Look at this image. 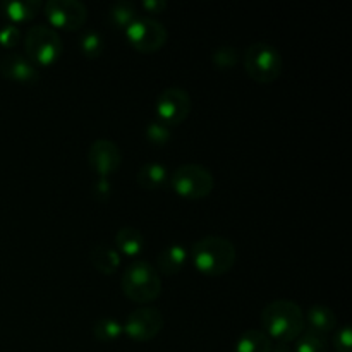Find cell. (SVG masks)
<instances>
[{
  "label": "cell",
  "instance_id": "1",
  "mask_svg": "<svg viewBox=\"0 0 352 352\" xmlns=\"http://www.w3.org/2000/svg\"><path fill=\"white\" fill-rule=\"evenodd\" d=\"M261 325L265 333L275 342L291 344L305 332V313L298 302L291 299H277L263 308Z\"/></svg>",
  "mask_w": 352,
  "mask_h": 352
},
{
  "label": "cell",
  "instance_id": "2",
  "mask_svg": "<svg viewBox=\"0 0 352 352\" xmlns=\"http://www.w3.org/2000/svg\"><path fill=\"white\" fill-rule=\"evenodd\" d=\"M191 258L201 275L222 277L236 265L237 250L227 237L206 236L192 244Z\"/></svg>",
  "mask_w": 352,
  "mask_h": 352
},
{
  "label": "cell",
  "instance_id": "3",
  "mask_svg": "<svg viewBox=\"0 0 352 352\" xmlns=\"http://www.w3.org/2000/svg\"><path fill=\"white\" fill-rule=\"evenodd\" d=\"M120 287L127 299L138 305H148L162 294V278L153 265L144 260H134L124 270Z\"/></svg>",
  "mask_w": 352,
  "mask_h": 352
},
{
  "label": "cell",
  "instance_id": "4",
  "mask_svg": "<svg viewBox=\"0 0 352 352\" xmlns=\"http://www.w3.org/2000/svg\"><path fill=\"white\" fill-rule=\"evenodd\" d=\"M244 69L253 81L268 85L282 74L284 58L274 45L267 41H254L244 52Z\"/></svg>",
  "mask_w": 352,
  "mask_h": 352
},
{
  "label": "cell",
  "instance_id": "5",
  "mask_svg": "<svg viewBox=\"0 0 352 352\" xmlns=\"http://www.w3.org/2000/svg\"><path fill=\"white\" fill-rule=\"evenodd\" d=\"M24 52L34 65L47 67L55 64L64 52L62 38L54 28L36 24L30 28L24 36Z\"/></svg>",
  "mask_w": 352,
  "mask_h": 352
},
{
  "label": "cell",
  "instance_id": "6",
  "mask_svg": "<svg viewBox=\"0 0 352 352\" xmlns=\"http://www.w3.org/2000/svg\"><path fill=\"white\" fill-rule=\"evenodd\" d=\"M168 184L175 195L186 199H203L215 188V179L212 172L198 164L179 165L170 174Z\"/></svg>",
  "mask_w": 352,
  "mask_h": 352
},
{
  "label": "cell",
  "instance_id": "7",
  "mask_svg": "<svg viewBox=\"0 0 352 352\" xmlns=\"http://www.w3.org/2000/svg\"><path fill=\"white\" fill-rule=\"evenodd\" d=\"M124 33L131 47L141 54H155L164 48L168 40L165 24L151 16H140Z\"/></svg>",
  "mask_w": 352,
  "mask_h": 352
},
{
  "label": "cell",
  "instance_id": "8",
  "mask_svg": "<svg viewBox=\"0 0 352 352\" xmlns=\"http://www.w3.org/2000/svg\"><path fill=\"white\" fill-rule=\"evenodd\" d=\"M43 12L54 30H81L88 19V9L78 0H48L43 6Z\"/></svg>",
  "mask_w": 352,
  "mask_h": 352
},
{
  "label": "cell",
  "instance_id": "9",
  "mask_svg": "<svg viewBox=\"0 0 352 352\" xmlns=\"http://www.w3.org/2000/svg\"><path fill=\"white\" fill-rule=\"evenodd\" d=\"M122 329L124 333L134 342H148L164 330V315L157 308L141 306L129 313Z\"/></svg>",
  "mask_w": 352,
  "mask_h": 352
},
{
  "label": "cell",
  "instance_id": "10",
  "mask_svg": "<svg viewBox=\"0 0 352 352\" xmlns=\"http://www.w3.org/2000/svg\"><path fill=\"white\" fill-rule=\"evenodd\" d=\"M191 96H189L186 89L181 88L164 89L158 95L157 102H155L157 119L170 127H175L184 122L189 117V113H191Z\"/></svg>",
  "mask_w": 352,
  "mask_h": 352
},
{
  "label": "cell",
  "instance_id": "11",
  "mask_svg": "<svg viewBox=\"0 0 352 352\" xmlns=\"http://www.w3.org/2000/svg\"><path fill=\"white\" fill-rule=\"evenodd\" d=\"M88 164L98 177H109L122 165V151L113 141L96 140L88 150Z\"/></svg>",
  "mask_w": 352,
  "mask_h": 352
},
{
  "label": "cell",
  "instance_id": "12",
  "mask_svg": "<svg viewBox=\"0 0 352 352\" xmlns=\"http://www.w3.org/2000/svg\"><path fill=\"white\" fill-rule=\"evenodd\" d=\"M0 72L6 79L19 85H34L40 79L38 67L21 54H9L0 60Z\"/></svg>",
  "mask_w": 352,
  "mask_h": 352
},
{
  "label": "cell",
  "instance_id": "13",
  "mask_svg": "<svg viewBox=\"0 0 352 352\" xmlns=\"http://www.w3.org/2000/svg\"><path fill=\"white\" fill-rule=\"evenodd\" d=\"M186 260H188V251L182 244H168L158 253L157 267L162 274L172 277L184 268Z\"/></svg>",
  "mask_w": 352,
  "mask_h": 352
},
{
  "label": "cell",
  "instance_id": "14",
  "mask_svg": "<svg viewBox=\"0 0 352 352\" xmlns=\"http://www.w3.org/2000/svg\"><path fill=\"white\" fill-rule=\"evenodd\" d=\"M138 184L143 189L148 191H158V189L165 188L168 184V174L167 167L164 164H158V162H148V164L141 165L140 170H138Z\"/></svg>",
  "mask_w": 352,
  "mask_h": 352
},
{
  "label": "cell",
  "instance_id": "15",
  "mask_svg": "<svg viewBox=\"0 0 352 352\" xmlns=\"http://www.w3.org/2000/svg\"><path fill=\"white\" fill-rule=\"evenodd\" d=\"M305 323H308L309 332L327 336L337 329V316L329 306L315 305L305 315Z\"/></svg>",
  "mask_w": 352,
  "mask_h": 352
},
{
  "label": "cell",
  "instance_id": "16",
  "mask_svg": "<svg viewBox=\"0 0 352 352\" xmlns=\"http://www.w3.org/2000/svg\"><path fill=\"white\" fill-rule=\"evenodd\" d=\"M89 260H91V265L100 272L102 275H113L120 267V258L119 251L113 246H109V244H98L91 250L89 253Z\"/></svg>",
  "mask_w": 352,
  "mask_h": 352
},
{
  "label": "cell",
  "instance_id": "17",
  "mask_svg": "<svg viewBox=\"0 0 352 352\" xmlns=\"http://www.w3.org/2000/svg\"><path fill=\"white\" fill-rule=\"evenodd\" d=\"M116 250L119 251V254H126V256L136 258L138 254L143 253L144 244H146V239H144L143 232L136 227H122L119 232L116 234Z\"/></svg>",
  "mask_w": 352,
  "mask_h": 352
},
{
  "label": "cell",
  "instance_id": "18",
  "mask_svg": "<svg viewBox=\"0 0 352 352\" xmlns=\"http://www.w3.org/2000/svg\"><path fill=\"white\" fill-rule=\"evenodd\" d=\"M41 3L38 0H10L3 2L2 9L6 16L14 23H26L31 21L41 9Z\"/></svg>",
  "mask_w": 352,
  "mask_h": 352
},
{
  "label": "cell",
  "instance_id": "19",
  "mask_svg": "<svg viewBox=\"0 0 352 352\" xmlns=\"http://www.w3.org/2000/svg\"><path fill=\"white\" fill-rule=\"evenodd\" d=\"M140 17V12H138V7L134 6L133 2H116L109 9V14H107V19H109V24L116 30H124L126 31L134 21Z\"/></svg>",
  "mask_w": 352,
  "mask_h": 352
},
{
  "label": "cell",
  "instance_id": "20",
  "mask_svg": "<svg viewBox=\"0 0 352 352\" xmlns=\"http://www.w3.org/2000/svg\"><path fill=\"white\" fill-rule=\"evenodd\" d=\"M272 339L261 330L250 329L239 337L236 344V352H272Z\"/></svg>",
  "mask_w": 352,
  "mask_h": 352
},
{
  "label": "cell",
  "instance_id": "21",
  "mask_svg": "<svg viewBox=\"0 0 352 352\" xmlns=\"http://www.w3.org/2000/svg\"><path fill=\"white\" fill-rule=\"evenodd\" d=\"M122 333V323L116 318H110V316H103V318L96 320V323L93 325V336L98 342L103 344L116 342L117 339H120Z\"/></svg>",
  "mask_w": 352,
  "mask_h": 352
},
{
  "label": "cell",
  "instance_id": "22",
  "mask_svg": "<svg viewBox=\"0 0 352 352\" xmlns=\"http://www.w3.org/2000/svg\"><path fill=\"white\" fill-rule=\"evenodd\" d=\"M78 47L86 58H98L105 50V41L100 31L86 30L79 36Z\"/></svg>",
  "mask_w": 352,
  "mask_h": 352
},
{
  "label": "cell",
  "instance_id": "23",
  "mask_svg": "<svg viewBox=\"0 0 352 352\" xmlns=\"http://www.w3.org/2000/svg\"><path fill=\"white\" fill-rule=\"evenodd\" d=\"M294 352H329L325 336H320L315 332H302L301 336L296 339Z\"/></svg>",
  "mask_w": 352,
  "mask_h": 352
},
{
  "label": "cell",
  "instance_id": "24",
  "mask_svg": "<svg viewBox=\"0 0 352 352\" xmlns=\"http://www.w3.org/2000/svg\"><path fill=\"white\" fill-rule=\"evenodd\" d=\"M239 62V52L230 45H223L213 50L212 54V64L215 65L219 71H229L234 69Z\"/></svg>",
  "mask_w": 352,
  "mask_h": 352
},
{
  "label": "cell",
  "instance_id": "25",
  "mask_svg": "<svg viewBox=\"0 0 352 352\" xmlns=\"http://www.w3.org/2000/svg\"><path fill=\"white\" fill-rule=\"evenodd\" d=\"M144 136H146L148 143L155 144V146H164L170 141L172 138V127L164 124L162 120L155 119L144 129Z\"/></svg>",
  "mask_w": 352,
  "mask_h": 352
},
{
  "label": "cell",
  "instance_id": "26",
  "mask_svg": "<svg viewBox=\"0 0 352 352\" xmlns=\"http://www.w3.org/2000/svg\"><path fill=\"white\" fill-rule=\"evenodd\" d=\"M21 31L16 24H6L0 28V45L6 48H14L19 45Z\"/></svg>",
  "mask_w": 352,
  "mask_h": 352
},
{
  "label": "cell",
  "instance_id": "27",
  "mask_svg": "<svg viewBox=\"0 0 352 352\" xmlns=\"http://www.w3.org/2000/svg\"><path fill=\"white\" fill-rule=\"evenodd\" d=\"M333 347L336 352H352V332L349 325H344L333 336Z\"/></svg>",
  "mask_w": 352,
  "mask_h": 352
},
{
  "label": "cell",
  "instance_id": "28",
  "mask_svg": "<svg viewBox=\"0 0 352 352\" xmlns=\"http://www.w3.org/2000/svg\"><path fill=\"white\" fill-rule=\"evenodd\" d=\"M112 195V184H110L109 177H98L93 184V196L100 201H105Z\"/></svg>",
  "mask_w": 352,
  "mask_h": 352
},
{
  "label": "cell",
  "instance_id": "29",
  "mask_svg": "<svg viewBox=\"0 0 352 352\" xmlns=\"http://www.w3.org/2000/svg\"><path fill=\"white\" fill-rule=\"evenodd\" d=\"M143 7L148 14H160L167 9V2L165 0H146L143 2Z\"/></svg>",
  "mask_w": 352,
  "mask_h": 352
},
{
  "label": "cell",
  "instance_id": "30",
  "mask_svg": "<svg viewBox=\"0 0 352 352\" xmlns=\"http://www.w3.org/2000/svg\"><path fill=\"white\" fill-rule=\"evenodd\" d=\"M272 352H294V351H292V347L289 346V344L277 342V346L272 347Z\"/></svg>",
  "mask_w": 352,
  "mask_h": 352
}]
</instances>
